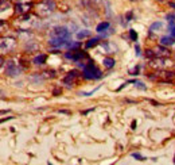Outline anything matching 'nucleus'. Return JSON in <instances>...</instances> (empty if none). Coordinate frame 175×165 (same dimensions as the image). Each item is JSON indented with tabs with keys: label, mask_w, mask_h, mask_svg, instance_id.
I'll list each match as a JSON object with an SVG mask.
<instances>
[{
	"label": "nucleus",
	"mask_w": 175,
	"mask_h": 165,
	"mask_svg": "<svg viewBox=\"0 0 175 165\" xmlns=\"http://www.w3.org/2000/svg\"><path fill=\"white\" fill-rule=\"evenodd\" d=\"M82 73H84V77L88 79V80H96V79H100V77L102 76L101 70L93 64V61H90L89 64L84 65V72Z\"/></svg>",
	"instance_id": "1"
},
{
	"label": "nucleus",
	"mask_w": 175,
	"mask_h": 165,
	"mask_svg": "<svg viewBox=\"0 0 175 165\" xmlns=\"http://www.w3.org/2000/svg\"><path fill=\"white\" fill-rule=\"evenodd\" d=\"M57 6H55L54 0H43L41 4H38V8H36V12L41 16H49L51 12H54Z\"/></svg>",
	"instance_id": "2"
},
{
	"label": "nucleus",
	"mask_w": 175,
	"mask_h": 165,
	"mask_svg": "<svg viewBox=\"0 0 175 165\" xmlns=\"http://www.w3.org/2000/svg\"><path fill=\"white\" fill-rule=\"evenodd\" d=\"M65 57L67 58V60H71V61H80L82 60V58H86L88 57V54L85 53V51H81L80 49H76V50H70V51H66L65 53Z\"/></svg>",
	"instance_id": "3"
},
{
	"label": "nucleus",
	"mask_w": 175,
	"mask_h": 165,
	"mask_svg": "<svg viewBox=\"0 0 175 165\" xmlns=\"http://www.w3.org/2000/svg\"><path fill=\"white\" fill-rule=\"evenodd\" d=\"M20 73L19 67L16 65L14 61H7V65H6V75L10 77H16Z\"/></svg>",
	"instance_id": "4"
},
{
	"label": "nucleus",
	"mask_w": 175,
	"mask_h": 165,
	"mask_svg": "<svg viewBox=\"0 0 175 165\" xmlns=\"http://www.w3.org/2000/svg\"><path fill=\"white\" fill-rule=\"evenodd\" d=\"M16 46V41L12 38H1V51L3 53H8L12 51Z\"/></svg>",
	"instance_id": "5"
},
{
	"label": "nucleus",
	"mask_w": 175,
	"mask_h": 165,
	"mask_svg": "<svg viewBox=\"0 0 175 165\" xmlns=\"http://www.w3.org/2000/svg\"><path fill=\"white\" fill-rule=\"evenodd\" d=\"M49 43L54 48H62V46H67L70 43L69 38H61V37H51V39L49 41Z\"/></svg>",
	"instance_id": "6"
},
{
	"label": "nucleus",
	"mask_w": 175,
	"mask_h": 165,
	"mask_svg": "<svg viewBox=\"0 0 175 165\" xmlns=\"http://www.w3.org/2000/svg\"><path fill=\"white\" fill-rule=\"evenodd\" d=\"M51 37H61V38H69L70 39V33L66 27H55L51 31Z\"/></svg>",
	"instance_id": "7"
},
{
	"label": "nucleus",
	"mask_w": 175,
	"mask_h": 165,
	"mask_svg": "<svg viewBox=\"0 0 175 165\" xmlns=\"http://www.w3.org/2000/svg\"><path fill=\"white\" fill-rule=\"evenodd\" d=\"M31 6H32V4H30V3H26V4L19 3V4H16L15 12L16 14H26V12H29L30 8H31Z\"/></svg>",
	"instance_id": "8"
},
{
	"label": "nucleus",
	"mask_w": 175,
	"mask_h": 165,
	"mask_svg": "<svg viewBox=\"0 0 175 165\" xmlns=\"http://www.w3.org/2000/svg\"><path fill=\"white\" fill-rule=\"evenodd\" d=\"M154 51H155V56H158V57H169V56H170L169 49L163 48V45L158 46V48H156Z\"/></svg>",
	"instance_id": "9"
},
{
	"label": "nucleus",
	"mask_w": 175,
	"mask_h": 165,
	"mask_svg": "<svg viewBox=\"0 0 175 165\" xmlns=\"http://www.w3.org/2000/svg\"><path fill=\"white\" fill-rule=\"evenodd\" d=\"M77 76H78V72H77V70H71V72H69L67 73V76L65 77V80H64L65 84H71Z\"/></svg>",
	"instance_id": "10"
},
{
	"label": "nucleus",
	"mask_w": 175,
	"mask_h": 165,
	"mask_svg": "<svg viewBox=\"0 0 175 165\" xmlns=\"http://www.w3.org/2000/svg\"><path fill=\"white\" fill-rule=\"evenodd\" d=\"M162 29H163V23L162 22H155V23H152V25L150 26V33L151 34H154V33H159V31H162Z\"/></svg>",
	"instance_id": "11"
},
{
	"label": "nucleus",
	"mask_w": 175,
	"mask_h": 165,
	"mask_svg": "<svg viewBox=\"0 0 175 165\" xmlns=\"http://www.w3.org/2000/svg\"><path fill=\"white\" fill-rule=\"evenodd\" d=\"M160 45H163V46H172V45H175V38L174 37H163L160 39Z\"/></svg>",
	"instance_id": "12"
},
{
	"label": "nucleus",
	"mask_w": 175,
	"mask_h": 165,
	"mask_svg": "<svg viewBox=\"0 0 175 165\" xmlns=\"http://www.w3.org/2000/svg\"><path fill=\"white\" fill-rule=\"evenodd\" d=\"M102 64H104V67H105V68L111 69V68L115 67L116 61L113 60V58H111V57H105V58H104V61H102Z\"/></svg>",
	"instance_id": "13"
},
{
	"label": "nucleus",
	"mask_w": 175,
	"mask_h": 165,
	"mask_svg": "<svg viewBox=\"0 0 175 165\" xmlns=\"http://www.w3.org/2000/svg\"><path fill=\"white\" fill-rule=\"evenodd\" d=\"M46 60H47V56H46V54H39V56H36V57L34 58V64L42 65V64L46 62Z\"/></svg>",
	"instance_id": "14"
},
{
	"label": "nucleus",
	"mask_w": 175,
	"mask_h": 165,
	"mask_svg": "<svg viewBox=\"0 0 175 165\" xmlns=\"http://www.w3.org/2000/svg\"><path fill=\"white\" fill-rule=\"evenodd\" d=\"M109 22H101L100 23L99 26H97V27H96V31L97 33H104L105 30H108L109 29Z\"/></svg>",
	"instance_id": "15"
},
{
	"label": "nucleus",
	"mask_w": 175,
	"mask_h": 165,
	"mask_svg": "<svg viewBox=\"0 0 175 165\" xmlns=\"http://www.w3.org/2000/svg\"><path fill=\"white\" fill-rule=\"evenodd\" d=\"M99 45V38H90L89 41L86 42V49H90V48H94V46H97Z\"/></svg>",
	"instance_id": "16"
},
{
	"label": "nucleus",
	"mask_w": 175,
	"mask_h": 165,
	"mask_svg": "<svg viewBox=\"0 0 175 165\" xmlns=\"http://www.w3.org/2000/svg\"><path fill=\"white\" fill-rule=\"evenodd\" d=\"M169 30H170V34H171V37H174V38H175V20L169 22Z\"/></svg>",
	"instance_id": "17"
},
{
	"label": "nucleus",
	"mask_w": 175,
	"mask_h": 165,
	"mask_svg": "<svg viewBox=\"0 0 175 165\" xmlns=\"http://www.w3.org/2000/svg\"><path fill=\"white\" fill-rule=\"evenodd\" d=\"M43 77H46V79H53V77H55V72H54V70H47V72H43Z\"/></svg>",
	"instance_id": "18"
},
{
	"label": "nucleus",
	"mask_w": 175,
	"mask_h": 165,
	"mask_svg": "<svg viewBox=\"0 0 175 165\" xmlns=\"http://www.w3.org/2000/svg\"><path fill=\"white\" fill-rule=\"evenodd\" d=\"M90 35V31H80L77 34V38L78 39H82V38H86V37H89Z\"/></svg>",
	"instance_id": "19"
},
{
	"label": "nucleus",
	"mask_w": 175,
	"mask_h": 165,
	"mask_svg": "<svg viewBox=\"0 0 175 165\" xmlns=\"http://www.w3.org/2000/svg\"><path fill=\"white\" fill-rule=\"evenodd\" d=\"M67 46H69L70 49H71V50H76V49H78L81 46V43L80 42H74V43H71V42H70L69 45H67Z\"/></svg>",
	"instance_id": "20"
},
{
	"label": "nucleus",
	"mask_w": 175,
	"mask_h": 165,
	"mask_svg": "<svg viewBox=\"0 0 175 165\" xmlns=\"http://www.w3.org/2000/svg\"><path fill=\"white\" fill-rule=\"evenodd\" d=\"M129 37H131L132 41H137V34H136L135 30H129Z\"/></svg>",
	"instance_id": "21"
},
{
	"label": "nucleus",
	"mask_w": 175,
	"mask_h": 165,
	"mask_svg": "<svg viewBox=\"0 0 175 165\" xmlns=\"http://www.w3.org/2000/svg\"><path fill=\"white\" fill-rule=\"evenodd\" d=\"M146 56L148 58H154V57H155V51L151 50V49H148V50H147V53H146Z\"/></svg>",
	"instance_id": "22"
},
{
	"label": "nucleus",
	"mask_w": 175,
	"mask_h": 165,
	"mask_svg": "<svg viewBox=\"0 0 175 165\" xmlns=\"http://www.w3.org/2000/svg\"><path fill=\"white\" fill-rule=\"evenodd\" d=\"M132 157H134V158H136V160H139V161H143V160H144V157L141 154H139V153H134V154H132Z\"/></svg>",
	"instance_id": "23"
},
{
	"label": "nucleus",
	"mask_w": 175,
	"mask_h": 165,
	"mask_svg": "<svg viewBox=\"0 0 175 165\" xmlns=\"http://www.w3.org/2000/svg\"><path fill=\"white\" fill-rule=\"evenodd\" d=\"M136 87L140 89H146V85H143V82H136Z\"/></svg>",
	"instance_id": "24"
},
{
	"label": "nucleus",
	"mask_w": 175,
	"mask_h": 165,
	"mask_svg": "<svg viewBox=\"0 0 175 165\" xmlns=\"http://www.w3.org/2000/svg\"><path fill=\"white\" fill-rule=\"evenodd\" d=\"M137 72H139V68L136 67L134 70H131V73H129V75H139V73H137Z\"/></svg>",
	"instance_id": "25"
},
{
	"label": "nucleus",
	"mask_w": 175,
	"mask_h": 165,
	"mask_svg": "<svg viewBox=\"0 0 175 165\" xmlns=\"http://www.w3.org/2000/svg\"><path fill=\"white\" fill-rule=\"evenodd\" d=\"M92 3H94V4H99V6H101L102 4V0H90Z\"/></svg>",
	"instance_id": "26"
},
{
	"label": "nucleus",
	"mask_w": 175,
	"mask_h": 165,
	"mask_svg": "<svg viewBox=\"0 0 175 165\" xmlns=\"http://www.w3.org/2000/svg\"><path fill=\"white\" fill-rule=\"evenodd\" d=\"M167 20L171 22V20H175V15H167Z\"/></svg>",
	"instance_id": "27"
},
{
	"label": "nucleus",
	"mask_w": 175,
	"mask_h": 165,
	"mask_svg": "<svg viewBox=\"0 0 175 165\" xmlns=\"http://www.w3.org/2000/svg\"><path fill=\"white\" fill-rule=\"evenodd\" d=\"M135 50H136V56H140V48H139V45H136Z\"/></svg>",
	"instance_id": "28"
},
{
	"label": "nucleus",
	"mask_w": 175,
	"mask_h": 165,
	"mask_svg": "<svg viewBox=\"0 0 175 165\" xmlns=\"http://www.w3.org/2000/svg\"><path fill=\"white\" fill-rule=\"evenodd\" d=\"M59 93H62V89H55V91H54V95L55 96H58Z\"/></svg>",
	"instance_id": "29"
},
{
	"label": "nucleus",
	"mask_w": 175,
	"mask_h": 165,
	"mask_svg": "<svg viewBox=\"0 0 175 165\" xmlns=\"http://www.w3.org/2000/svg\"><path fill=\"white\" fill-rule=\"evenodd\" d=\"M132 19V12H128L127 14V20H131Z\"/></svg>",
	"instance_id": "30"
},
{
	"label": "nucleus",
	"mask_w": 175,
	"mask_h": 165,
	"mask_svg": "<svg viewBox=\"0 0 175 165\" xmlns=\"http://www.w3.org/2000/svg\"><path fill=\"white\" fill-rule=\"evenodd\" d=\"M132 129H136V122H132Z\"/></svg>",
	"instance_id": "31"
},
{
	"label": "nucleus",
	"mask_w": 175,
	"mask_h": 165,
	"mask_svg": "<svg viewBox=\"0 0 175 165\" xmlns=\"http://www.w3.org/2000/svg\"><path fill=\"white\" fill-rule=\"evenodd\" d=\"M170 6H171V7H174V8H175V3H170Z\"/></svg>",
	"instance_id": "32"
},
{
	"label": "nucleus",
	"mask_w": 175,
	"mask_h": 165,
	"mask_svg": "<svg viewBox=\"0 0 175 165\" xmlns=\"http://www.w3.org/2000/svg\"><path fill=\"white\" fill-rule=\"evenodd\" d=\"M16 1H18V0H16Z\"/></svg>",
	"instance_id": "33"
}]
</instances>
